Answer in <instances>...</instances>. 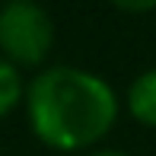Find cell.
Returning a JSON list of instances; mask_svg holds the SVG:
<instances>
[{
    "label": "cell",
    "mask_w": 156,
    "mask_h": 156,
    "mask_svg": "<svg viewBox=\"0 0 156 156\" xmlns=\"http://www.w3.org/2000/svg\"><path fill=\"white\" fill-rule=\"evenodd\" d=\"M54 45V23L35 0L0 6V51L13 67H41Z\"/></svg>",
    "instance_id": "7a4b0ae2"
},
{
    "label": "cell",
    "mask_w": 156,
    "mask_h": 156,
    "mask_svg": "<svg viewBox=\"0 0 156 156\" xmlns=\"http://www.w3.org/2000/svg\"><path fill=\"white\" fill-rule=\"evenodd\" d=\"M32 134L61 153L96 147L118 121V96L102 76L83 67H48L26 86Z\"/></svg>",
    "instance_id": "6da1fadb"
},
{
    "label": "cell",
    "mask_w": 156,
    "mask_h": 156,
    "mask_svg": "<svg viewBox=\"0 0 156 156\" xmlns=\"http://www.w3.org/2000/svg\"><path fill=\"white\" fill-rule=\"evenodd\" d=\"M86 156H127L121 150H96V153H86Z\"/></svg>",
    "instance_id": "8992f818"
},
{
    "label": "cell",
    "mask_w": 156,
    "mask_h": 156,
    "mask_svg": "<svg viewBox=\"0 0 156 156\" xmlns=\"http://www.w3.org/2000/svg\"><path fill=\"white\" fill-rule=\"evenodd\" d=\"M26 99V83L19 67H13L6 58H0V118L16 112V105Z\"/></svg>",
    "instance_id": "277c9868"
},
{
    "label": "cell",
    "mask_w": 156,
    "mask_h": 156,
    "mask_svg": "<svg viewBox=\"0 0 156 156\" xmlns=\"http://www.w3.org/2000/svg\"><path fill=\"white\" fill-rule=\"evenodd\" d=\"M3 3H16V0H3Z\"/></svg>",
    "instance_id": "52a82bcc"
},
{
    "label": "cell",
    "mask_w": 156,
    "mask_h": 156,
    "mask_svg": "<svg viewBox=\"0 0 156 156\" xmlns=\"http://www.w3.org/2000/svg\"><path fill=\"white\" fill-rule=\"evenodd\" d=\"M127 112L134 121L156 127V67L137 73V80L127 89Z\"/></svg>",
    "instance_id": "3957f363"
},
{
    "label": "cell",
    "mask_w": 156,
    "mask_h": 156,
    "mask_svg": "<svg viewBox=\"0 0 156 156\" xmlns=\"http://www.w3.org/2000/svg\"><path fill=\"white\" fill-rule=\"evenodd\" d=\"M108 3L124 13H153L156 10V0H108Z\"/></svg>",
    "instance_id": "5b68a950"
}]
</instances>
